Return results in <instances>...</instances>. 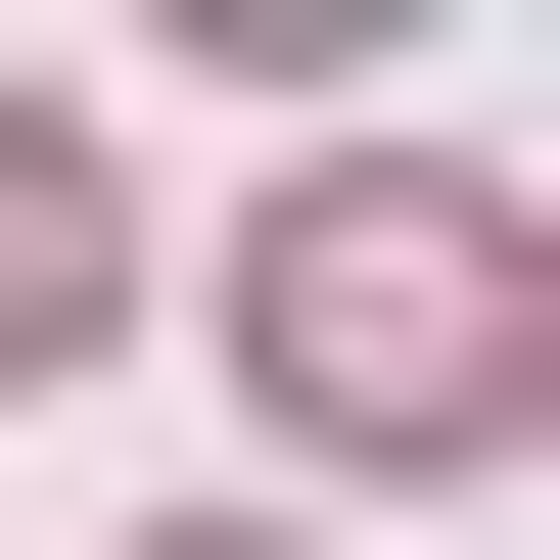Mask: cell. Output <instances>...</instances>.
<instances>
[{
	"mask_svg": "<svg viewBox=\"0 0 560 560\" xmlns=\"http://www.w3.org/2000/svg\"><path fill=\"white\" fill-rule=\"evenodd\" d=\"M234 374L327 420V467H514V420H560V234H514V187H280Z\"/></svg>",
	"mask_w": 560,
	"mask_h": 560,
	"instance_id": "cell-1",
	"label": "cell"
},
{
	"mask_svg": "<svg viewBox=\"0 0 560 560\" xmlns=\"http://www.w3.org/2000/svg\"><path fill=\"white\" fill-rule=\"evenodd\" d=\"M47 327H94V140H0V374H47Z\"/></svg>",
	"mask_w": 560,
	"mask_h": 560,
	"instance_id": "cell-2",
	"label": "cell"
}]
</instances>
